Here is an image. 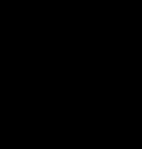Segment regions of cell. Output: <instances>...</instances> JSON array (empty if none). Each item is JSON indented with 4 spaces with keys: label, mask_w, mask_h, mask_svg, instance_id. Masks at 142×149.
<instances>
[]
</instances>
